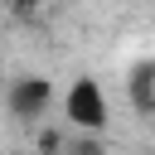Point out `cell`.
Instances as JSON below:
<instances>
[{
  "instance_id": "6da1fadb",
  "label": "cell",
  "mask_w": 155,
  "mask_h": 155,
  "mask_svg": "<svg viewBox=\"0 0 155 155\" xmlns=\"http://www.w3.org/2000/svg\"><path fill=\"white\" fill-rule=\"evenodd\" d=\"M63 121H68L73 131H87V136L107 131L111 107H107V87H102L92 73H78V78L68 82V92H63Z\"/></svg>"
},
{
  "instance_id": "7a4b0ae2",
  "label": "cell",
  "mask_w": 155,
  "mask_h": 155,
  "mask_svg": "<svg viewBox=\"0 0 155 155\" xmlns=\"http://www.w3.org/2000/svg\"><path fill=\"white\" fill-rule=\"evenodd\" d=\"M53 78H39V73H24V78H15L10 87H5V107H10V116L15 121H39V116H48V107H53Z\"/></svg>"
},
{
  "instance_id": "3957f363",
  "label": "cell",
  "mask_w": 155,
  "mask_h": 155,
  "mask_svg": "<svg viewBox=\"0 0 155 155\" xmlns=\"http://www.w3.org/2000/svg\"><path fill=\"white\" fill-rule=\"evenodd\" d=\"M126 92H131V107H136L140 116H150V121H155V58H140V63L131 68Z\"/></svg>"
}]
</instances>
